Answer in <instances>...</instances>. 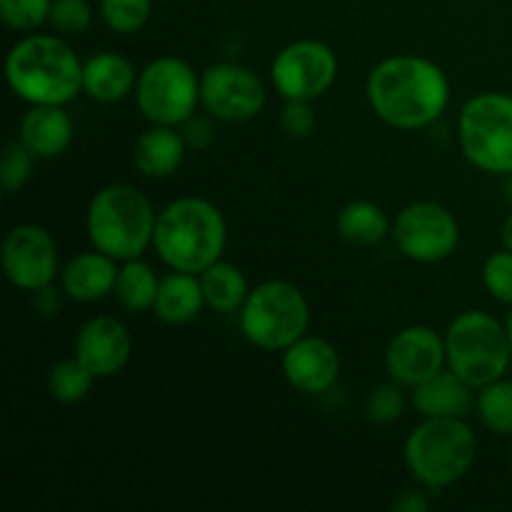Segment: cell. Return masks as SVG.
<instances>
[{
  "label": "cell",
  "mask_w": 512,
  "mask_h": 512,
  "mask_svg": "<svg viewBox=\"0 0 512 512\" xmlns=\"http://www.w3.org/2000/svg\"><path fill=\"white\" fill-rule=\"evenodd\" d=\"M63 295V288L58 290L53 285H45L33 293V310L40 318H55L63 310Z\"/></svg>",
  "instance_id": "obj_36"
},
{
  "label": "cell",
  "mask_w": 512,
  "mask_h": 512,
  "mask_svg": "<svg viewBox=\"0 0 512 512\" xmlns=\"http://www.w3.org/2000/svg\"><path fill=\"white\" fill-rule=\"evenodd\" d=\"M153 13V0H100V18L113 33H138Z\"/></svg>",
  "instance_id": "obj_28"
},
{
  "label": "cell",
  "mask_w": 512,
  "mask_h": 512,
  "mask_svg": "<svg viewBox=\"0 0 512 512\" xmlns=\"http://www.w3.org/2000/svg\"><path fill=\"white\" fill-rule=\"evenodd\" d=\"M153 203L130 183H113L93 195L85 213V230L95 250L118 263L140 258L153 245L155 233Z\"/></svg>",
  "instance_id": "obj_4"
},
{
  "label": "cell",
  "mask_w": 512,
  "mask_h": 512,
  "mask_svg": "<svg viewBox=\"0 0 512 512\" xmlns=\"http://www.w3.org/2000/svg\"><path fill=\"white\" fill-rule=\"evenodd\" d=\"M458 138L470 165L490 175H512V95L488 90L465 100Z\"/></svg>",
  "instance_id": "obj_8"
},
{
  "label": "cell",
  "mask_w": 512,
  "mask_h": 512,
  "mask_svg": "<svg viewBox=\"0 0 512 512\" xmlns=\"http://www.w3.org/2000/svg\"><path fill=\"white\" fill-rule=\"evenodd\" d=\"M270 78L285 100H318L338 78V55L320 40H295L273 58Z\"/></svg>",
  "instance_id": "obj_11"
},
{
  "label": "cell",
  "mask_w": 512,
  "mask_h": 512,
  "mask_svg": "<svg viewBox=\"0 0 512 512\" xmlns=\"http://www.w3.org/2000/svg\"><path fill=\"white\" fill-rule=\"evenodd\" d=\"M505 330H508V340H510V348H512V305H510V310H508V315H505Z\"/></svg>",
  "instance_id": "obj_39"
},
{
  "label": "cell",
  "mask_w": 512,
  "mask_h": 512,
  "mask_svg": "<svg viewBox=\"0 0 512 512\" xmlns=\"http://www.w3.org/2000/svg\"><path fill=\"white\" fill-rule=\"evenodd\" d=\"M483 285L498 303L512 305V250L503 248L483 263Z\"/></svg>",
  "instance_id": "obj_33"
},
{
  "label": "cell",
  "mask_w": 512,
  "mask_h": 512,
  "mask_svg": "<svg viewBox=\"0 0 512 512\" xmlns=\"http://www.w3.org/2000/svg\"><path fill=\"white\" fill-rule=\"evenodd\" d=\"M200 285H203L205 308L215 310V313H235L243 308L250 293L243 270L223 258L200 273Z\"/></svg>",
  "instance_id": "obj_24"
},
{
  "label": "cell",
  "mask_w": 512,
  "mask_h": 512,
  "mask_svg": "<svg viewBox=\"0 0 512 512\" xmlns=\"http://www.w3.org/2000/svg\"><path fill=\"white\" fill-rule=\"evenodd\" d=\"M240 333L260 350H280L303 338L310 325V303L288 280H265L250 288L240 308Z\"/></svg>",
  "instance_id": "obj_7"
},
{
  "label": "cell",
  "mask_w": 512,
  "mask_h": 512,
  "mask_svg": "<svg viewBox=\"0 0 512 512\" xmlns=\"http://www.w3.org/2000/svg\"><path fill=\"white\" fill-rule=\"evenodd\" d=\"M403 413H405L403 385L390 380V383L375 385V388L370 390L368 403H365V415H368L370 423L393 425L395 420L403 418Z\"/></svg>",
  "instance_id": "obj_31"
},
{
  "label": "cell",
  "mask_w": 512,
  "mask_h": 512,
  "mask_svg": "<svg viewBox=\"0 0 512 512\" xmlns=\"http://www.w3.org/2000/svg\"><path fill=\"white\" fill-rule=\"evenodd\" d=\"M478 438L465 418H423L405 440L403 458L415 483L443 490L470 473Z\"/></svg>",
  "instance_id": "obj_5"
},
{
  "label": "cell",
  "mask_w": 512,
  "mask_h": 512,
  "mask_svg": "<svg viewBox=\"0 0 512 512\" xmlns=\"http://www.w3.org/2000/svg\"><path fill=\"white\" fill-rule=\"evenodd\" d=\"M138 75L135 65L120 53H95L83 63V93L95 103H120L135 95Z\"/></svg>",
  "instance_id": "obj_20"
},
{
  "label": "cell",
  "mask_w": 512,
  "mask_h": 512,
  "mask_svg": "<svg viewBox=\"0 0 512 512\" xmlns=\"http://www.w3.org/2000/svg\"><path fill=\"white\" fill-rule=\"evenodd\" d=\"M48 23L60 35L85 33L93 23V5L88 0H53Z\"/></svg>",
  "instance_id": "obj_32"
},
{
  "label": "cell",
  "mask_w": 512,
  "mask_h": 512,
  "mask_svg": "<svg viewBox=\"0 0 512 512\" xmlns=\"http://www.w3.org/2000/svg\"><path fill=\"white\" fill-rule=\"evenodd\" d=\"M430 500L423 490H405L393 500V512H428Z\"/></svg>",
  "instance_id": "obj_37"
},
{
  "label": "cell",
  "mask_w": 512,
  "mask_h": 512,
  "mask_svg": "<svg viewBox=\"0 0 512 512\" xmlns=\"http://www.w3.org/2000/svg\"><path fill=\"white\" fill-rule=\"evenodd\" d=\"M390 235L400 253L415 263H443L460 245L458 218L433 200H418L400 210Z\"/></svg>",
  "instance_id": "obj_10"
},
{
  "label": "cell",
  "mask_w": 512,
  "mask_h": 512,
  "mask_svg": "<svg viewBox=\"0 0 512 512\" xmlns=\"http://www.w3.org/2000/svg\"><path fill=\"white\" fill-rule=\"evenodd\" d=\"M280 368L290 388L305 395H320L338 383L340 355L328 340L318 335H303L283 350Z\"/></svg>",
  "instance_id": "obj_16"
},
{
  "label": "cell",
  "mask_w": 512,
  "mask_h": 512,
  "mask_svg": "<svg viewBox=\"0 0 512 512\" xmlns=\"http://www.w3.org/2000/svg\"><path fill=\"white\" fill-rule=\"evenodd\" d=\"M118 270V260L93 248L88 253L73 255L63 265L60 288H63L65 298L75 300V303H98L115 290Z\"/></svg>",
  "instance_id": "obj_17"
},
{
  "label": "cell",
  "mask_w": 512,
  "mask_h": 512,
  "mask_svg": "<svg viewBox=\"0 0 512 512\" xmlns=\"http://www.w3.org/2000/svg\"><path fill=\"white\" fill-rule=\"evenodd\" d=\"M158 288V273L143 258H133L120 263L113 295L120 303V308L128 310V313H145V310L155 308Z\"/></svg>",
  "instance_id": "obj_25"
},
{
  "label": "cell",
  "mask_w": 512,
  "mask_h": 512,
  "mask_svg": "<svg viewBox=\"0 0 512 512\" xmlns=\"http://www.w3.org/2000/svg\"><path fill=\"white\" fill-rule=\"evenodd\" d=\"M53 0H0V20L10 30L33 33L50 20Z\"/></svg>",
  "instance_id": "obj_30"
},
{
  "label": "cell",
  "mask_w": 512,
  "mask_h": 512,
  "mask_svg": "<svg viewBox=\"0 0 512 512\" xmlns=\"http://www.w3.org/2000/svg\"><path fill=\"white\" fill-rule=\"evenodd\" d=\"M0 265L13 288L35 293L45 285H53V280L60 275L58 245L53 235L40 225H15L3 240Z\"/></svg>",
  "instance_id": "obj_13"
},
{
  "label": "cell",
  "mask_w": 512,
  "mask_h": 512,
  "mask_svg": "<svg viewBox=\"0 0 512 512\" xmlns=\"http://www.w3.org/2000/svg\"><path fill=\"white\" fill-rule=\"evenodd\" d=\"M35 155L20 143L18 138L5 148L3 160H0V188L5 190L8 195L18 193L28 185V180L33 178L35 170Z\"/></svg>",
  "instance_id": "obj_29"
},
{
  "label": "cell",
  "mask_w": 512,
  "mask_h": 512,
  "mask_svg": "<svg viewBox=\"0 0 512 512\" xmlns=\"http://www.w3.org/2000/svg\"><path fill=\"white\" fill-rule=\"evenodd\" d=\"M213 115H190L183 125H180V135H183L185 145L190 150H205L215 143V125Z\"/></svg>",
  "instance_id": "obj_35"
},
{
  "label": "cell",
  "mask_w": 512,
  "mask_h": 512,
  "mask_svg": "<svg viewBox=\"0 0 512 512\" xmlns=\"http://www.w3.org/2000/svg\"><path fill=\"white\" fill-rule=\"evenodd\" d=\"M205 308L203 285L200 275L170 270L160 278L158 298H155L153 313L168 325H185L200 315Z\"/></svg>",
  "instance_id": "obj_22"
},
{
  "label": "cell",
  "mask_w": 512,
  "mask_h": 512,
  "mask_svg": "<svg viewBox=\"0 0 512 512\" xmlns=\"http://www.w3.org/2000/svg\"><path fill=\"white\" fill-rule=\"evenodd\" d=\"M135 103L153 125L180 128L200 105V75L193 65L175 55L155 58L140 70Z\"/></svg>",
  "instance_id": "obj_9"
},
{
  "label": "cell",
  "mask_w": 512,
  "mask_h": 512,
  "mask_svg": "<svg viewBox=\"0 0 512 512\" xmlns=\"http://www.w3.org/2000/svg\"><path fill=\"white\" fill-rule=\"evenodd\" d=\"M508 200H510V203H512V175H508Z\"/></svg>",
  "instance_id": "obj_40"
},
{
  "label": "cell",
  "mask_w": 512,
  "mask_h": 512,
  "mask_svg": "<svg viewBox=\"0 0 512 512\" xmlns=\"http://www.w3.org/2000/svg\"><path fill=\"white\" fill-rule=\"evenodd\" d=\"M133 355V338L125 323L113 315H95L80 325L75 335V358L83 360L95 378H113L128 365Z\"/></svg>",
  "instance_id": "obj_15"
},
{
  "label": "cell",
  "mask_w": 512,
  "mask_h": 512,
  "mask_svg": "<svg viewBox=\"0 0 512 512\" xmlns=\"http://www.w3.org/2000/svg\"><path fill=\"white\" fill-rule=\"evenodd\" d=\"M473 385L465 383L458 373L443 368L413 388L410 403L423 418H465L475 408Z\"/></svg>",
  "instance_id": "obj_19"
},
{
  "label": "cell",
  "mask_w": 512,
  "mask_h": 512,
  "mask_svg": "<svg viewBox=\"0 0 512 512\" xmlns=\"http://www.w3.org/2000/svg\"><path fill=\"white\" fill-rule=\"evenodd\" d=\"M448 368L475 390L505 378L512 348L503 320L485 310H465L445 330Z\"/></svg>",
  "instance_id": "obj_6"
},
{
  "label": "cell",
  "mask_w": 512,
  "mask_h": 512,
  "mask_svg": "<svg viewBox=\"0 0 512 512\" xmlns=\"http://www.w3.org/2000/svg\"><path fill=\"white\" fill-rule=\"evenodd\" d=\"M448 365L445 335L430 325H408L390 340L385 350V370L390 380L413 390Z\"/></svg>",
  "instance_id": "obj_14"
},
{
  "label": "cell",
  "mask_w": 512,
  "mask_h": 512,
  "mask_svg": "<svg viewBox=\"0 0 512 512\" xmlns=\"http://www.w3.org/2000/svg\"><path fill=\"white\" fill-rule=\"evenodd\" d=\"M368 103L385 125L420 130L433 125L450 103L445 70L423 55H390L368 75Z\"/></svg>",
  "instance_id": "obj_1"
},
{
  "label": "cell",
  "mask_w": 512,
  "mask_h": 512,
  "mask_svg": "<svg viewBox=\"0 0 512 512\" xmlns=\"http://www.w3.org/2000/svg\"><path fill=\"white\" fill-rule=\"evenodd\" d=\"M188 145L180 130L170 125H153L133 145V165L140 175L150 180L170 178L183 165Z\"/></svg>",
  "instance_id": "obj_21"
},
{
  "label": "cell",
  "mask_w": 512,
  "mask_h": 512,
  "mask_svg": "<svg viewBox=\"0 0 512 512\" xmlns=\"http://www.w3.org/2000/svg\"><path fill=\"white\" fill-rule=\"evenodd\" d=\"M335 228L345 243L363 245V248L383 243L393 233V225H390L385 210L370 200H353L345 205L338 213Z\"/></svg>",
  "instance_id": "obj_23"
},
{
  "label": "cell",
  "mask_w": 512,
  "mask_h": 512,
  "mask_svg": "<svg viewBox=\"0 0 512 512\" xmlns=\"http://www.w3.org/2000/svg\"><path fill=\"white\" fill-rule=\"evenodd\" d=\"M500 240H503V248L512 250V213L505 218L503 228H500Z\"/></svg>",
  "instance_id": "obj_38"
},
{
  "label": "cell",
  "mask_w": 512,
  "mask_h": 512,
  "mask_svg": "<svg viewBox=\"0 0 512 512\" xmlns=\"http://www.w3.org/2000/svg\"><path fill=\"white\" fill-rule=\"evenodd\" d=\"M5 78L28 105H65L83 93V63L58 35L20 38L5 60Z\"/></svg>",
  "instance_id": "obj_3"
},
{
  "label": "cell",
  "mask_w": 512,
  "mask_h": 512,
  "mask_svg": "<svg viewBox=\"0 0 512 512\" xmlns=\"http://www.w3.org/2000/svg\"><path fill=\"white\" fill-rule=\"evenodd\" d=\"M265 85L250 68L215 63L200 75V105L223 123H248L265 108Z\"/></svg>",
  "instance_id": "obj_12"
},
{
  "label": "cell",
  "mask_w": 512,
  "mask_h": 512,
  "mask_svg": "<svg viewBox=\"0 0 512 512\" xmlns=\"http://www.w3.org/2000/svg\"><path fill=\"white\" fill-rule=\"evenodd\" d=\"M73 135L75 123L63 105H30L18 125V140L40 160L63 155Z\"/></svg>",
  "instance_id": "obj_18"
},
{
  "label": "cell",
  "mask_w": 512,
  "mask_h": 512,
  "mask_svg": "<svg viewBox=\"0 0 512 512\" xmlns=\"http://www.w3.org/2000/svg\"><path fill=\"white\" fill-rule=\"evenodd\" d=\"M318 125V113L313 108V100H285L280 110V128L285 130L288 138L303 140Z\"/></svg>",
  "instance_id": "obj_34"
},
{
  "label": "cell",
  "mask_w": 512,
  "mask_h": 512,
  "mask_svg": "<svg viewBox=\"0 0 512 512\" xmlns=\"http://www.w3.org/2000/svg\"><path fill=\"white\" fill-rule=\"evenodd\" d=\"M510 460H512V448H510Z\"/></svg>",
  "instance_id": "obj_41"
},
{
  "label": "cell",
  "mask_w": 512,
  "mask_h": 512,
  "mask_svg": "<svg viewBox=\"0 0 512 512\" xmlns=\"http://www.w3.org/2000/svg\"><path fill=\"white\" fill-rule=\"evenodd\" d=\"M95 373L80 358H65L50 368L48 393L55 403L75 405L83 403L95 385Z\"/></svg>",
  "instance_id": "obj_26"
},
{
  "label": "cell",
  "mask_w": 512,
  "mask_h": 512,
  "mask_svg": "<svg viewBox=\"0 0 512 512\" xmlns=\"http://www.w3.org/2000/svg\"><path fill=\"white\" fill-rule=\"evenodd\" d=\"M475 413L495 435H512V380L498 378L478 388Z\"/></svg>",
  "instance_id": "obj_27"
},
{
  "label": "cell",
  "mask_w": 512,
  "mask_h": 512,
  "mask_svg": "<svg viewBox=\"0 0 512 512\" xmlns=\"http://www.w3.org/2000/svg\"><path fill=\"white\" fill-rule=\"evenodd\" d=\"M228 245V223L215 203L205 198H178L155 220L153 250L170 270L200 275L218 263Z\"/></svg>",
  "instance_id": "obj_2"
}]
</instances>
